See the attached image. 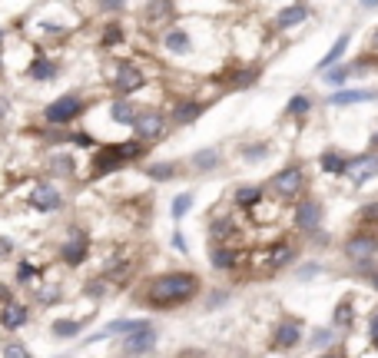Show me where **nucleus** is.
I'll return each instance as SVG.
<instances>
[{
    "mask_svg": "<svg viewBox=\"0 0 378 358\" xmlns=\"http://www.w3.org/2000/svg\"><path fill=\"white\" fill-rule=\"evenodd\" d=\"M200 295V275L196 272H163L156 279L146 282V292H143V302L150 308H176L186 306Z\"/></svg>",
    "mask_w": 378,
    "mask_h": 358,
    "instance_id": "1",
    "label": "nucleus"
},
{
    "mask_svg": "<svg viewBox=\"0 0 378 358\" xmlns=\"http://www.w3.org/2000/svg\"><path fill=\"white\" fill-rule=\"evenodd\" d=\"M143 153H146V150H143V143L139 140L113 143V146H97V150H93V163H90V179L110 176V173H116L120 166L139 159Z\"/></svg>",
    "mask_w": 378,
    "mask_h": 358,
    "instance_id": "2",
    "label": "nucleus"
},
{
    "mask_svg": "<svg viewBox=\"0 0 378 358\" xmlns=\"http://www.w3.org/2000/svg\"><path fill=\"white\" fill-rule=\"evenodd\" d=\"M87 110V103L80 100V93H63L57 96L53 103L43 106V123H50V127H70L74 120H80Z\"/></svg>",
    "mask_w": 378,
    "mask_h": 358,
    "instance_id": "3",
    "label": "nucleus"
},
{
    "mask_svg": "<svg viewBox=\"0 0 378 358\" xmlns=\"http://www.w3.org/2000/svg\"><path fill=\"white\" fill-rule=\"evenodd\" d=\"M378 256V232H368V229H358L345 239V259L349 262H372Z\"/></svg>",
    "mask_w": 378,
    "mask_h": 358,
    "instance_id": "4",
    "label": "nucleus"
},
{
    "mask_svg": "<svg viewBox=\"0 0 378 358\" xmlns=\"http://www.w3.org/2000/svg\"><path fill=\"white\" fill-rule=\"evenodd\" d=\"M272 192H276L279 199H299L302 196V189H305V173H302V166H286V169H279L276 176H272Z\"/></svg>",
    "mask_w": 378,
    "mask_h": 358,
    "instance_id": "5",
    "label": "nucleus"
},
{
    "mask_svg": "<svg viewBox=\"0 0 378 358\" xmlns=\"http://www.w3.org/2000/svg\"><path fill=\"white\" fill-rule=\"evenodd\" d=\"M322 216H326V206L318 203V199H312V196H305L292 209V226L299 232H315L322 226Z\"/></svg>",
    "mask_w": 378,
    "mask_h": 358,
    "instance_id": "6",
    "label": "nucleus"
},
{
    "mask_svg": "<svg viewBox=\"0 0 378 358\" xmlns=\"http://www.w3.org/2000/svg\"><path fill=\"white\" fill-rule=\"evenodd\" d=\"M156 329H153L150 322L143 319V325H139L136 332H130L123 335V355L126 358H139V355H150L153 348H156Z\"/></svg>",
    "mask_w": 378,
    "mask_h": 358,
    "instance_id": "7",
    "label": "nucleus"
},
{
    "mask_svg": "<svg viewBox=\"0 0 378 358\" xmlns=\"http://www.w3.org/2000/svg\"><path fill=\"white\" fill-rule=\"evenodd\" d=\"M342 176L349 179L352 186H365L368 179L378 176V153H362V156H352L345 163V173Z\"/></svg>",
    "mask_w": 378,
    "mask_h": 358,
    "instance_id": "8",
    "label": "nucleus"
},
{
    "mask_svg": "<svg viewBox=\"0 0 378 358\" xmlns=\"http://www.w3.org/2000/svg\"><path fill=\"white\" fill-rule=\"evenodd\" d=\"M269 345L276 348V352H292V348H299L302 345V322L299 319H282L276 329H272Z\"/></svg>",
    "mask_w": 378,
    "mask_h": 358,
    "instance_id": "9",
    "label": "nucleus"
},
{
    "mask_svg": "<svg viewBox=\"0 0 378 358\" xmlns=\"http://www.w3.org/2000/svg\"><path fill=\"white\" fill-rule=\"evenodd\" d=\"M133 133H136L139 143H153L166 133V116L160 110H146V113H136V123H133Z\"/></svg>",
    "mask_w": 378,
    "mask_h": 358,
    "instance_id": "10",
    "label": "nucleus"
},
{
    "mask_svg": "<svg viewBox=\"0 0 378 358\" xmlns=\"http://www.w3.org/2000/svg\"><path fill=\"white\" fill-rule=\"evenodd\" d=\"M27 203H30V209H37V213H57V209H63V192L57 186H50V182H40V186L30 189Z\"/></svg>",
    "mask_w": 378,
    "mask_h": 358,
    "instance_id": "11",
    "label": "nucleus"
},
{
    "mask_svg": "<svg viewBox=\"0 0 378 358\" xmlns=\"http://www.w3.org/2000/svg\"><path fill=\"white\" fill-rule=\"evenodd\" d=\"M70 239H66V243L60 245V259L63 262H66V266H83V262H87V256H90V243H87V236H83V232L76 229V226H70Z\"/></svg>",
    "mask_w": 378,
    "mask_h": 358,
    "instance_id": "12",
    "label": "nucleus"
},
{
    "mask_svg": "<svg viewBox=\"0 0 378 358\" xmlns=\"http://www.w3.org/2000/svg\"><path fill=\"white\" fill-rule=\"evenodd\" d=\"M143 87V70L136 64H120L113 70V90L116 93H136Z\"/></svg>",
    "mask_w": 378,
    "mask_h": 358,
    "instance_id": "13",
    "label": "nucleus"
},
{
    "mask_svg": "<svg viewBox=\"0 0 378 358\" xmlns=\"http://www.w3.org/2000/svg\"><path fill=\"white\" fill-rule=\"evenodd\" d=\"M139 325H143V319H116L110 322V325H103L100 332H93L83 338V345H93V342H106V338H116V335H130L136 332Z\"/></svg>",
    "mask_w": 378,
    "mask_h": 358,
    "instance_id": "14",
    "label": "nucleus"
},
{
    "mask_svg": "<svg viewBox=\"0 0 378 358\" xmlns=\"http://www.w3.org/2000/svg\"><path fill=\"white\" fill-rule=\"evenodd\" d=\"M27 77L34 80V83H50V80L60 77V64L50 60V57H43V53H37L30 60V66H27Z\"/></svg>",
    "mask_w": 378,
    "mask_h": 358,
    "instance_id": "15",
    "label": "nucleus"
},
{
    "mask_svg": "<svg viewBox=\"0 0 378 358\" xmlns=\"http://www.w3.org/2000/svg\"><path fill=\"white\" fill-rule=\"evenodd\" d=\"M295 259V245L289 243V239H279V243H272L269 249H265V268H286Z\"/></svg>",
    "mask_w": 378,
    "mask_h": 358,
    "instance_id": "16",
    "label": "nucleus"
},
{
    "mask_svg": "<svg viewBox=\"0 0 378 358\" xmlns=\"http://www.w3.org/2000/svg\"><path fill=\"white\" fill-rule=\"evenodd\" d=\"M206 113V103H200V100H179L176 106H173V123L176 127H189V123H196L200 116Z\"/></svg>",
    "mask_w": 378,
    "mask_h": 358,
    "instance_id": "17",
    "label": "nucleus"
},
{
    "mask_svg": "<svg viewBox=\"0 0 378 358\" xmlns=\"http://www.w3.org/2000/svg\"><path fill=\"white\" fill-rule=\"evenodd\" d=\"M242 262V252L236 245H213V252H209V266L219 268V272H229V268H236Z\"/></svg>",
    "mask_w": 378,
    "mask_h": 358,
    "instance_id": "18",
    "label": "nucleus"
},
{
    "mask_svg": "<svg viewBox=\"0 0 378 358\" xmlns=\"http://www.w3.org/2000/svg\"><path fill=\"white\" fill-rule=\"evenodd\" d=\"M27 322H30V306H20V302H10V306L0 308V325L4 329H24Z\"/></svg>",
    "mask_w": 378,
    "mask_h": 358,
    "instance_id": "19",
    "label": "nucleus"
},
{
    "mask_svg": "<svg viewBox=\"0 0 378 358\" xmlns=\"http://www.w3.org/2000/svg\"><path fill=\"white\" fill-rule=\"evenodd\" d=\"M309 20V7L305 3H289V7H282L276 17V27L279 30H289V27H299Z\"/></svg>",
    "mask_w": 378,
    "mask_h": 358,
    "instance_id": "20",
    "label": "nucleus"
},
{
    "mask_svg": "<svg viewBox=\"0 0 378 358\" xmlns=\"http://www.w3.org/2000/svg\"><path fill=\"white\" fill-rule=\"evenodd\" d=\"M368 100H378V93H372V90H339V93L328 96V106H352V103Z\"/></svg>",
    "mask_w": 378,
    "mask_h": 358,
    "instance_id": "21",
    "label": "nucleus"
},
{
    "mask_svg": "<svg viewBox=\"0 0 378 358\" xmlns=\"http://www.w3.org/2000/svg\"><path fill=\"white\" fill-rule=\"evenodd\" d=\"M110 120H113L116 127H133V123H136V106L120 96V100L110 103Z\"/></svg>",
    "mask_w": 378,
    "mask_h": 358,
    "instance_id": "22",
    "label": "nucleus"
},
{
    "mask_svg": "<svg viewBox=\"0 0 378 358\" xmlns=\"http://www.w3.org/2000/svg\"><path fill=\"white\" fill-rule=\"evenodd\" d=\"M352 322H355V299L345 295L339 306H335V312H332V325L335 329H352Z\"/></svg>",
    "mask_w": 378,
    "mask_h": 358,
    "instance_id": "23",
    "label": "nucleus"
},
{
    "mask_svg": "<svg viewBox=\"0 0 378 358\" xmlns=\"http://www.w3.org/2000/svg\"><path fill=\"white\" fill-rule=\"evenodd\" d=\"M232 203L239 206V209H255V206L262 203V186H239V189L232 192Z\"/></svg>",
    "mask_w": 378,
    "mask_h": 358,
    "instance_id": "24",
    "label": "nucleus"
},
{
    "mask_svg": "<svg viewBox=\"0 0 378 358\" xmlns=\"http://www.w3.org/2000/svg\"><path fill=\"white\" fill-rule=\"evenodd\" d=\"M345 156L339 153V150H326V153L318 156V166H322V173H328V176H342L345 173Z\"/></svg>",
    "mask_w": 378,
    "mask_h": 358,
    "instance_id": "25",
    "label": "nucleus"
},
{
    "mask_svg": "<svg viewBox=\"0 0 378 358\" xmlns=\"http://www.w3.org/2000/svg\"><path fill=\"white\" fill-rule=\"evenodd\" d=\"M209 229H213V239H216V245H226L229 239H232V236H239V226H236V222H232V219H213V226H209Z\"/></svg>",
    "mask_w": 378,
    "mask_h": 358,
    "instance_id": "26",
    "label": "nucleus"
},
{
    "mask_svg": "<svg viewBox=\"0 0 378 358\" xmlns=\"http://www.w3.org/2000/svg\"><path fill=\"white\" fill-rule=\"evenodd\" d=\"M163 47L169 53H189L192 40H189L186 30H169V34H163Z\"/></svg>",
    "mask_w": 378,
    "mask_h": 358,
    "instance_id": "27",
    "label": "nucleus"
},
{
    "mask_svg": "<svg viewBox=\"0 0 378 358\" xmlns=\"http://www.w3.org/2000/svg\"><path fill=\"white\" fill-rule=\"evenodd\" d=\"M349 43H352V37H349V34H342V37L335 40V43H332V50H328L326 57H322V60H318V70H328V66L335 64V60H339L342 53L349 50Z\"/></svg>",
    "mask_w": 378,
    "mask_h": 358,
    "instance_id": "28",
    "label": "nucleus"
},
{
    "mask_svg": "<svg viewBox=\"0 0 378 358\" xmlns=\"http://www.w3.org/2000/svg\"><path fill=\"white\" fill-rule=\"evenodd\" d=\"M50 332L57 335V338H74V335L83 332V322H76V319H57L50 325Z\"/></svg>",
    "mask_w": 378,
    "mask_h": 358,
    "instance_id": "29",
    "label": "nucleus"
},
{
    "mask_svg": "<svg viewBox=\"0 0 378 358\" xmlns=\"http://www.w3.org/2000/svg\"><path fill=\"white\" fill-rule=\"evenodd\" d=\"M189 163H192L196 169H202V173H206V169L219 166V150H216V146H209V150H200V153L192 156Z\"/></svg>",
    "mask_w": 378,
    "mask_h": 358,
    "instance_id": "30",
    "label": "nucleus"
},
{
    "mask_svg": "<svg viewBox=\"0 0 378 358\" xmlns=\"http://www.w3.org/2000/svg\"><path fill=\"white\" fill-rule=\"evenodd\" d=\"M272 153V146H269V143H249V146H242V159H246V163H262L265 156Z\"/></svg>",
    "mask_w": 378,
    "mask_h": 358,
    "instance_id": "31",
    "label": "nucleus"
},
{
    "mask_svg": "<svg viewBox=\"0 0 378 358\" xmlns=\"http://www.w3.org/2000/svg\"><path fill=\"white\" fill-rule=\"evenodd\" d=\"M352 73H355L352 64H342V66H332V70H326V73H322V80H326V83H332V87H342V83L352 77Z\"/></svg>",
    "mask_w": 378,
    "mask_h": 358,
    "instance_id": "32",
    "label": "nucleus"
},
{
    "mask_svg": "<svg viewBox=\"0 0 378 358\" xmlns=\"http://www.w3.org/2000/svg\"><path fill=\"white\" fill-rule=\"evenodd\" d=\"M192 203H196V196L192 192H179L176 199H173V206H169V213H173V219H183L192 209Z\"/></svg>",
    "mask_w": 378,
    "mask_h": 358,
    "instance_id": "33",
    "label": "nucleus"
},
{
    "mask_svg": "<svg viewBox=\"0 0 378 358\" xmlns=\"http://www.w3.org/2000/svg\"><path fill=\"white\" fill-rule=\"evenodd\" d=\"M37 279H40V268L24 259V262L17 266V282H20V285H37Z\"/></svg>",
    "mask_w": 378,
    "mask_h": 358,
    "instance_id": "34",
    "label": "nucleus"
},
{
    "mask_svg": "<svg viewBox=\"0 0 378 358\" xmlns=\"http://www.w3.org/2000/svg\"><path fill=\"white\" fill-rule=\"evenodd\" d=\"M146 176L156 179V182H166V179L176 176V166L173 163H153V166H146Z\"/></svg>",
    "mask_w": 378,
    "mask_h": 358,
    "instance_id": "35",
    "label": "nucleus"
},
{
    "mask_svg": "<svg viewBox=\"0 0 378 358\" xmlns=\"http://www.w3.org/2000/svg\"><path fill=\"white\" fill-rule=\"evenodd\" d=\"M309 110H312V100H309L305 93H295V96L289 100V106H286V113L289 116H305Z\"/></svg>",
    "mask_w": 378,
    "mask_h": 358,
    "instance_id": "36",
    "label": "nucleus"
},
{
    "mask_svg": "<svg viewBox=\"0 0 378 358\" xmlns=\"http://www.w3.org/2000/svg\"><path fill=\"white\" fill-rule=\"evenodd\" d=\"M50 169L53 173H63V176H74V159H70V156H53L50 159Z\"/></svg>",
    "mask_w": 378,
    "mask_h": 358,
    "instance_id": "37",
    "label": "nucleus"
},
{
    "mask_svg": "<svg viewBox=\"0 0 378 358\" xmlns=\"http://www.w3.org/2000/svg\"><path fill=\"white\" fill-rule=\"evenodd\" d=\"M332 338H335L332 329H315L312 338H309V345H312V348H326V345H332Z\"/></svg>",
    "mask_w": 378,
    "mask_h": 358,
    "instance_id": "38",
    "label": "nucleus"
},
{
    "mask_svg": "<svg viewBox=\"0 0 378 358\" xmlns=\"http://www.w3.org/2000/svg\"><path fill=\"white\" fill-rule=\"evenodd\" d=\"M0 358H34V355H30V348L20 345V342H7V345H4V355H0Z\"/></svg>",
    "mask_w": 378,
    "mask_h": 358,
    "instance_id": "39",
    "label": "nucleus"
},
{
    "mask_svg": "<svg viewBox=\"0 0 378 358\" xmlns=\"http://www.w3.org/2000/svg\"><path fill=\"white\" fill-rule=\"evenodd\" d=\"M368 342H372V348L378 352V308L368 312Z\"/></svg>",
    "mask_w": 378,
    "mask_h": 358,
    "instance_id": "40",
    "label": "nucleus"
},
{
    "mask_svg": "<svg viewBox=\"0 0 378 358\" xmlns=\"http://www.w3.org/2000/svg\"><path fill=\"white\" fill-rule=\"evenodd\" d=\"M318 272H322V266H318V262H309V266L295 268V279H299V282H309V279H315Z\"/></svg>",
    "mask_w": 378,
    "mask_h": 358,
    "instance_id": "41",
    "label": "nucleus"
},
{
    "mask_svg": "<svg viewBox=\"0 0 378 358\" xmlns=\"http://www.w3.org/2000/svg\"><path fill=\"white\" fill-rule=\"evenodd\" d=\"M120 40H123V30H120V27H106V30H103V47H116V43H120Z\"/></svg>",
    "mask_w": 378,
    "mask_h": 358,
    "instance_id": "42",
    "label": "nucleus"
},
{
    "mask_svg": "<svg viewBox=\"0 0 378 358\" xmlns=\"http://www.w3.org/2000/svg\"><path fill=\"white\" fill-rule=\"evenodd\" d=\"M358 219H362V222H378V203H368L365 209H362V213H358Z\"/></svg>",
    "mask_w": 378,
    "mask_h": 358,
    "instance_id": "43",
    "label": "nucleus"
},
{
    "mask_svg": "<svg viewBox=\"0 0 378 358\" xmlns=\"http://www.w3.org/2000/svg\"><path fill=\"white\" fill-rule=\"evenodd\" d=\"M70 143H76V146H93V150H97V140H93L90 133H74V136H70Z\"/></svg>",
    "mask_w": 378,
    "mask_h": 358,
    "instance_id": "44",
    "label": "nucleus"
},
{
    "mask_svg": "<svg viewBox=\"0 0 378 358\" xmlns=\"http://www.w3.org/2000/svg\"><path fill=\"white\" fill-rule=\"evenodd\" d=\"M10 302H13V292L7 289V285H0V308H4V306H10Z\"/></svg>",
    "mask_w": 378,
    "mask_h": 358,
    "instance_id": "45",
    "label": "nucleus"
},
{
    "mask_svg": "<svg viewBox=\"0 0 378 358\" xmlns=\"http://www.w3.org/2000/svg\"><path fill=\"white\" fill-rule=\"evenodd\" d=\"M223 302H226V292H213V295H209V302H206V306L216 308V306H223Z\"/></svg>",
    "mask_w": 378,
    "mask_h": 358,
    "instance_id": "46",
    "label": "nucleus"
},
{
    "mask_svg": "<svg viewBox=\"0 0 378 358\" xmlns=\"http://www.w3.org/2000/svg\"><path fill=\"white\" fill-rule=\"evenodd\" d=\"M100 10L103 13H120L123 10V3H120V0H113V3H100Z\"/></svg>",
    "mask_w": 378,
    "mask_h": 358,
    "instance_id": "47",
    "label": "nucleus"
},
{
    "mask_svg": "<svg viewBox=\"0 0 378 358\" xmlns=\"http://www.w3.org/2000/svg\"><path fill=\"white\" fill-rule=\"evenodd\" d=\"M7 252H13V243L7 236H0V256H7Z\"/></svg>",
    "mask_w": 378,
    "mask_h": 358,
    "instance_id": "48",
    "label": "nucleus"
},
{
    "mask_svg": "<svg viewBox=\"0 0 378 358\" xmlns=\"http://www.w3.org/2000/svg\"><path fill=\"white\" fill-rule=\"evenodd\" d=\"M173 245H176L179 252H186V239H183V232H176V236H173Z\"/></svg>",
    "mask_w": 378,
    "mask_h": 358,
    "instance_id": "49",
    "label": "nucleus"
},
{
    "mask_svg": "<svg viewBox=\"0 0 378 358\" xmlns=\"http://www.w3.org/2000/svg\"><path fill=\"white\" fill-rule=\"evenodd\" d=\"M7 110H10V106H7V100H4V96H0V120H4V116H7Z\"/></svg>",
    "mask_w": 378,
    "mask_h": 358,
    "instance_id": "50",
    "label": "nucleus"
},
{
    "mask_svg": "<svg viewBox=\"0 0 378 358\" xmlns=\"http://www.w3.org/2000/svg\"><path fill=\"white\" fill-rule=\"evenodd\" d=\"M368 146H372V150H375V153H378V129H375V133H372V140H368Z\"/></svg>",
    "mask_w": 378,
    "mask_h": 358,
    "instance_id": "51",
    "label": "nucleus"
},
{
    "mask_svg": "<svg viewBox=\"0 0 378 358\" xmlns=\"http://www.w3.org/2000/svg\"><path fill=\"white\" fill-rule=\"evenodd\" d=\"M372 53H375V57H378V30H375V34H372Z\"/></svg>",
    "mask_w": 378,
    "mask_h": 358,
    "instance_id": "52",
    "label": "nucleus"
},
{
    "mask_svg": "<svg viewBox=\"0 0 378 358\" xmlns=\"http://www.w3.org/2000/svg\"><path fill=\"white\" fill-rule=\"evenodd\" d=\"M318 358H345L342 352H326V355H318Z\"/></svg>",
    "mask_w": 378,
    "mask_h": 358,
    "instance_id": "53",
    "label": "nucleus"
},
{
    "mask_svg": "<svg viewBox=\"0 0 378 358\" xmlns=\"http://www.w3.org/2000/svg\"><path fill=\"white\" fill-rule=\"evenodd\" d=\"M0 40H4V30H0ZM0 60H4V50H0Z\"/></svg>",
    "mask_w": 378,
    "mask_h": 358,
    "instance_id": "54",
    "label": "nucleus"
}]
</instances>
